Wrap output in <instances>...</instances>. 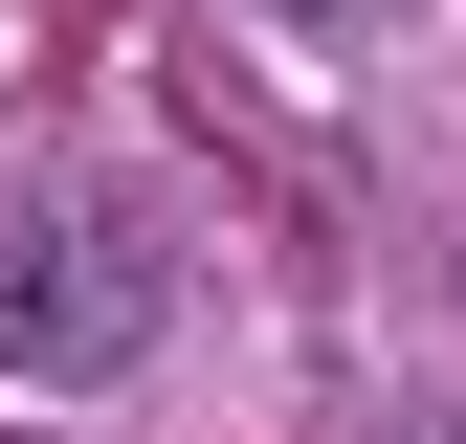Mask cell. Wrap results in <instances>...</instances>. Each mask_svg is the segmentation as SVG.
Wrapping results in <instances>:
<instances>
[{"mask_svg":"<svg viewBox=\"0 0 466 444\" xmlns=\"http://www.w3.org/2000/svg\"><path fill=\"white\" fill-rule=\"evenodd\" d=\"M267 23H356V0H267Z\"/></svg>","mask_w":466,"mask_h":444,"instance_id":"cell-1","label":"cell"},{"mask_svg":"<svg viewBox=\"0 0 466 444\" xmlns=\"http://www.w3.org/2000/svg\"><path fill=\"white\" fill-rule=\"evenodd\" d=\"M400 444H444V422H400Z\"/></svg>","mask_w":466,"mask_h":444,"instance_id":"cell-2","label":"cell"}]
</instances>
